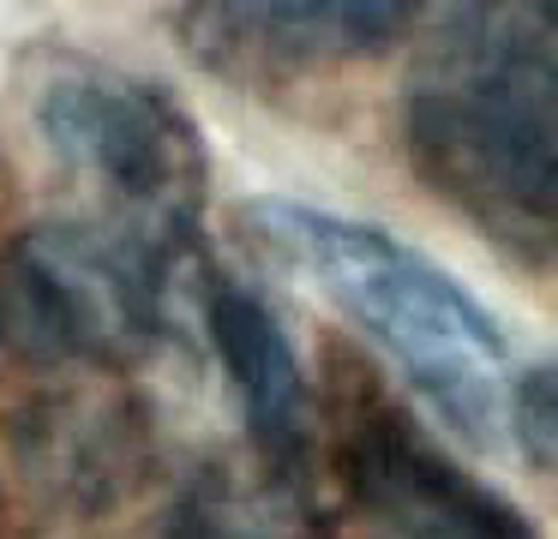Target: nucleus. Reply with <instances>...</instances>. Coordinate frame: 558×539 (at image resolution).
I'll use <instances>...</instances> for the list:
<instances>
[{"instance_id":"nucleus-1","label":"nucleus","mask_w":558,"mask_h":539,"mask_svg":"<svg viewBox=\"0 0 558 539\" xmlns=\"http://www.w3.org/2000/svg\"><path fill=\"white\" fill-rule=\"evenodd\" d=\"M409 156L481 234L546 264L558 216V7L462 0L402 96Z\"/></svg>"},{"instance_id":"nucleus-2","label":"nucleus","mask_w":558,"mask_h":539,"mask_svg":"<svg viewBox=\"0 0 558 539\" xmlns=\"http://www.w3.org/2000/svg\"><path fill=\"white\" fill-rule=\"evenodd\" d=\"M246 228L277 264L330 299L354 330H366L409 383L450 419L486 443L505 426L510 402V347L498 323L474 306L462 282L438 264L390 240L385 228L349 222L306 204H246Z\"/></svg>"},{"instance_id":"nucleus-3","label":"nucleus","mask_w":558,"mask_h":539,"mask_svg":"<svg viewBox=\"0 0 558 539\" xmlns=\"http://www.w3.org/2000/svg\"><path fill=\"white\" fill-rule=\"evenodd\" d=\"M43 138L109 204V228L157 264H181L205 210V144L186 108L114 66H61L37 90Z\"/></svg>"},{"instance_id":"nucleus-4","label":"nucleus","mask_w":558,"mask_h":539,"mask_svg":"<svg viewBox=\"0 0 558 539\" xmlns=\"http://www.w3.org/2000/svg\"><path fill=\"white\" fill-rule=\"evenodd\" d=\"M169 264L109 222H37L0 252V342L25 366H133L162 335Z\"/></svg>"},{"instance_id":"nucleus-5","label":"nucleus","mask_w":558,"mask_h":539,"mask_svg":"<svg viewBox=\"0 0 558 539\" xmlns=\"http://www.w3.org/2000/svg\"><path fill=\"white\" fill-rule=\"evenodd\" d=\"M421 0H186L181 36L210 72L282 84L385 48Z\"/></svg>"},{"instance_id":"nucleus-6","label":"nucleus","mask_w":558,"mask_h":539,"mask_svg":"<svg viewBox=\"0 0 558 539\" xmlns=\"http://www.w3.org/2000/svg\"><path fill=\"white\" fill-rule=\"evenodd\" d=\"M349 486L397 539H534L505 498L469 479L397 414H373L349 438Z\"/></svg>"},{"instance_id":"nucleus-7","label":"nucleus","mask_w":558,"mask_h":539,"mask_svg":"<svg viewBox=\"0 0 558 539\" xmlns=\"http://www.w3.org/2000/svg\"><path fill=\"white\" fill-rule=\"evenodd\" d=\"M210 342L234 378V395L246 407V431L258 443V462L306 479V443H313V402L282 323L265 311V299L234 282H217L205 299Z\"/></svg>"},{"instance_id":"nucleus-8","label":"nucleus","mask_w":558,"mask_h":539,"mask_svg":"<svg viewBox=\"0 0 558 539\" xmlns=\"http://www.w3.org/2000/svg\"><path fill=\"white\" fill-rule=\"evenodd\" d=\"M553 407H558V395H553V371H546V366H534L529 378L510 383L505 426H510V438H517L522 450H529V462H534V467L553 462V443H558V419H553Z\"/></svg>"}]
</instances>
